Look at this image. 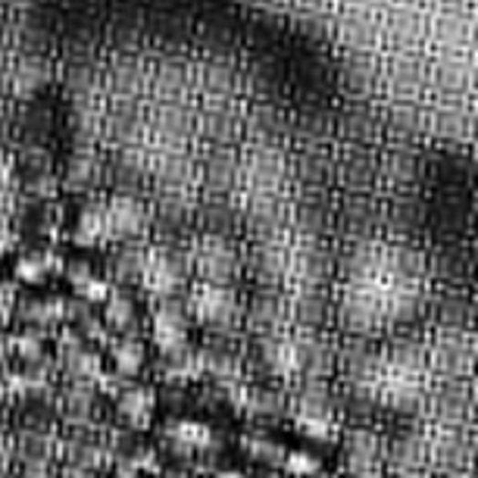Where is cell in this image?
I'll return each instance as SVG.
<instances>
[{
  "label": "cell",
  "instance_id": "1",
  "mask_svg": "<svg viewBox=\"0 0 478 478\" xmlns=\"http://www.w3.org/2000/svg\"><path fill=\"white\" fill-rule=\"evenodd\" d=\"M188 313L191 319H197L201 326L213 328V332H225L229 326H234V319H238L241 313L238 294H234L229 285L197 282L188 297Z\"/></svg>",
  "mask_w": 478,
  "mask_h": 478
},
{
  "label": "cell",
  "instance_id": "2",
  "mask_svg": "<svg viewBox=\"0 0 478 478\" xmlns=\"http://www.w3.org/2000/svg\"><path fill=\"white\" fill-rule=\"evenodd\" d=\"M188 328H191L188 307L175 304V300H160V304L153 307L151 335H153V348L160 350V357L185 354V350H191Z\"/></svg>",
  "mask_w": 478,
  "mask_h": 478
},
{
  "label": "cell",
  "instance_id": "3",
  "mask_svg": "<svg viewBox=\"0 0 478 478\" xmlns=\"http://www.w3.org/2000/svg\"><path fill=\"white\" fill-rule=\"evenodd\" d=\"M141 288L157 300H172V294L185 285V263L169 250H151L144 254V266L138 275Z\"/></svg>",
  "mask_w": 478,
  "mask_h": 478
},
{
  "label": "cell",
  "instance_id": "4",
  "mask_svg": "<svg viewBox=\"0 0 478 478\" xmlns=\"http://www.w3.org/2000/svg\"><path fill=\"white\" fill-rule=\"evenodd\" d=\"M194 269L201 282L207 285H229L238 272V256L223 238H203L194 254Z\"/></svg>",
  "mask_w": 478,
  "mask_h": 478
},
{
  "label": "cell",
  "instance_id": "5",
  "mask_svg": "<svg viewBox=\"0 0 478 478\" xmlns=\"http://www.w3.org/2000/svg\"><path fill=\"white\" fill-rule=\"evenodd\" d=\"M109 238H135L144 232V210L135 201H116L107 207Z\"/></svg>",
  "mask_w": 478,
  "mask_h": 478
},
{
  "label": "cell",
  "instance_id": "6",
  "mask_svg": "<svg viewBox=\"0 0 478 478\" xmlns=\"http://www.w3.org/2000/svg\"><path fill=\"white\" fill-rule=\"evenodd\" d=\"M120 413L129 419L135 429H144L153 416V394L147 388H138V385H129L125 391L120 394Z\"/></svg>",
  "mask_w": 478,
  "mask_h": 478
},
{
  "label": "cell",
  "instance_id": "7",
  "mask_svg": "<svg viewBox=\"0 0 478 478\" xmlns=\"http://www.w3.org/2000/svg\"><path fill=\"white\" fill-rule=\"evenodd\" d=\"M169 438H172L179 447H185V451H203V447H210L213 431L203 422H194V419H182V422L169 425Z\"/></svg>",
  "mask_w": 478,
  "mask_h": 478
},
{
  "label": "cell",
  "instance_id": "8",
  "mask_svg": "<svg viewBox=\"0 0 478 478\" xmlns=\"http://www.w3.org/2000/svg\"><path fill=\"white\" fill-rule=\"evenodd\" d=\"M113 366L116 372L131 379V375L141 372L144 366V344L138 338H122V341L113 344Z\"/></svg>",
  "mask_w": 478,
  "mask_h": 478
},
{
  "label": "cell",
  "instance_id": "9",
  "mask_svg": "<svg viewBox=\"0 0 478 478\" xmlns=\"http://www.w3.org/2000/svg\"><path fill=\"white\" fill-rule=\"evenodd\" d=\"M109 241V223H107V210H88L78 223V244L94 247Z\"/></svg>",
  "mask_w": 478,
  "mask_h": 478
},
{
  "label": "cell",
  "instance_id": "10",
  "mask_svg": "<svg viewBox=\"0 0 478 478\" xmlns=\"http://www.w3.org/2000/svg\"><path fill=\"white\" fill-rule=\"evenodd\" d=\"M104 322L109 328H116V332H125V328L135 322V304H131L125 294L113 291L109 294V300L104 304Z\"/></svg>",
  "mask_w": 478,
  "mask_h": 478
},
{
  "label": "cell",
  "instance_id": "11",
  "mask_svg": "<svg viewBox=\"0 0 478 478\" xmlns=\"http://www.w3.org/2000/svg\"><path fill=\"white\" fill-rule=\"evenodd\" d=\"M16 275H19V282H28V285L44 282V278L50 275V256L26 254V256H22V260L16 263Z\"/></svg>",
  "mask_w": 478,
  "mask_h": 478
},
{
  "label": "cell",
  "instance_id": "12",
  "mask_svg": "<svg viewBox=\"0 0 478 478\" xmlns=\"http://www.w3.org/2000/svg\"><path fill=\"white\" fill-rule=\"evenodd\" d=\"M76 291L82 294L85 304L100 307V304H107V300H109V294H113V285H109L107 278H100V275H88Z\"/></svg>",
  "mask_w": 478,
  "mask_h": 478
},
{
  "label": "cell",
  "instance_id": "13",
  "mask_svg": "<svg viewBox=\"0 0 478 478\" xmlns=\"http://www.w3.org/2000/svg\"><path fill=\"white\" fill-rule=\"evenodd\" d=\"M285 469H288L291 475H300V478H310L319 473V460L313 457V453H300V451H294L285 457Z\"/></svg>",
  "mask_w": 478,
  "mask_h": 478
},
{
  "label": "cell",
  "instance_id": "14",
  "mask_svg": "<svg viewBox=\"0 0 478 478\" xmlns=\"http://www.w3.org/2000/svg\"><path fill=\"white\" fill-rule=\"evenodd\" d=\"M13 348H16V354H19V357H26V359H38V357H41V350H44V341H41V335H38V332H26V335H19L16 341H13Z\"/></svg>",
  "mask_w": 478,
  "mask_h": 478
},
{
  "label": "cell",
  "instance_id": "15",
  "mask_svg": "<svg viewBox=\"0 0 478 478\" xmlns=\"http://www.w3.org/2000/svg\"><path fill=\"white\" fill-rule=\"evenodd\" d=\"M247 447H250V453H254V457H260V460H278V457H282V447L272 444V441H263V438L247 441Z\"/></svg>",
  "mask_w": 478,
  "mask_h": 478
},
{
  "label": "cell",
  "instance_id": "16",
  "mask_svg": "<svg viewBox=\"0 0 478 478\" xmlns=\"http://www.w3.org/2000/svg\"><path fill=\"white\" fill-rule=\"evenodd\" d=\"M10 247H13V232H10V225L0 219V256H4Z\"/></svg>",
  "mask_w": 478,
  "mask_h": 478
},
{
  "label": "cell",
  "instance_id": "17",
  "mask_svg": "<svg viewBox=\"0 0 478 478\" xmlns=\"http://www.w3.org/2000/svg\"><path fill=\"white\" fill-rule=\"evenodd\" d=\"M216 478H244V475H238V473H223V475H216Z\"/></svg>",
  "mask_w": 478,
  "mask_h": 478
}]
</instances>
